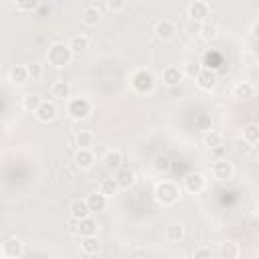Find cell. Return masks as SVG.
Here are the masks:
<instances>
[{"mask_svg":"<svg viewBox=\"0 0 259 259\" xmlns=\"http://www.w3.org/2000/svg\"><path fill=\"white\" fill-rule=\"evenodd\" d=\"M51 95H53V99L67 101L71 97V85H69V81H55L51 85Z\"/></svg>","mask_w":259,"mask_h":259,"instance_id":"ffe728a7","label":"cell"},{"mask_svg":"<svg viewBox=\"0 0 259 259\" xmlns=\"http://www.w3.org/2000/svg\"><path fill=\"white\" fill-rule=\"evenodd\" d=\"M69 212H71V217H73L77 223L83 221V219H87V217L91 214V210H89L85 198H75V200L71 202V206H69Z\"/></svg>","mask_w":259,"mask_h":259,"instance_id":"4fadbf2b","label":"cell"},{"mask_svg":"<svg viewBox=\"0 0 259 259\" xmlns=\"http://www.w3.org/2000/svg\"><path fill=\"white\" fill-rule=\"evenodd\" d=\"M103 166L107 170L117 172L119 168H123V154L119 150H107L105 156H103Z\"/></svg>","mask_w":259,"mask_h":259,"instance_id":"7c38bea8","label":"cell"},{"mask_svg":"<svg viewBox=\"0 0 259 259\" xmlns=\"http://www.w3.org/2000/svg\"><path fill=\"white\" fill-rule=\"evenodd\" d=\"M67 45H69V49H71L73 55H81V53H85L89 49V38L85 34H73Z\"/></svg>","mask_w":259,"mask_h":259,"instance_id":"d6986e66","label":"cell"},{"mask_svg":"<svg viewBox=\"0 0 259 259\" xmlns=\"http://www.w3.org/2000/svg\"><path fill=\"white\" fill-rule=\"evenodd\" d=\"M198 36H200L202 40H212V38H217V26L210 24V22H202L200 28H198Z\"/></svg>","mask_w":259,"mask_h":259,"instance_id":"4dcf8cb0","label":"cell"},{"mask_svg":"<svg viewBox=\"0 0 259 259\" xmlns=\"http://www.w3.org/2000/svg\"><path fill=\"white\" fill-rule=\"evenodd\" d=\"M257 259H259V253H257Z\"/></svg>","mask_w":259,"mask_h":259,"instance_id":"60d3db41","label":"cell"},{"mask_svg":"<svg viewBox=\"0 0 259 259\" xmlns=\"http://www.w3.org/2000/svg\"><path fill=\"white\" fill-rule=\"evenodd\" d=\"M59 259H61V257H59Z\"/></svg>","mask_w":259,"mask_h":259,"instance_id":"b9f144b4","label":"cell"},{"mask_svg":"<svg viewBox=\"0 0 259 259\" xmlns=\"http://www.w3.org/2000/svg\"><path fill=\"white\" fill-rule=\"evenodd\" d=\"M57 113H59V107H57V103H55L53 99H42V103H40L38 109L34 111V115H36V119H38L40 123L53 121V119L57 117Z\"/></svg>","mask_w":259,"mask_h":259,"instance_id":"5b68a950","label":"cell"},{"mask_svg":"<svg viewBox=\"0 0 259 259\" xmlns=\"http://www.w3.org/2000/svg\"><path fill=\"white\" fill-rule=\"evenodd\" d=\"M81 251H83L85 255H95V253L99 251L97 239H95V237H83V239H81Z\"/></svg>","mask_w":259,"mask_h":259,"instance_id":"f1b7e54d","label":"cell"},{"mask_svg":"<svg viewBox=\"0 0 259 259\" xmlns=\"http://www.w3.org/2000/svg\"><path fill=\"white\" fill-rule=\"evenodd\" d=\"M75 142L79 146V150H91L95 146V134L91 130H81L77 136H75Z\"/></svg>","mask_w":259,"mask_h":259,"instance_id":"7402d4cb","label":"cell"},{"mask_svg":"<svg viewBox=\"0 0 259 259\" xmlns=\"http://www.w3.org/2000/svg\"><path fill=\"white\" fill-rule=\"evenodd\" d=\"M208 12H210V6L204 0H194L188 4V16L192 20H204L208 16Z\"/></svg>","mask_w":259,"mask_h":259,"instance_id":"30bf717a","label":"cell"},{"mask_svg":"<svg viewBox=\"0 0 259 259\" xmlns=\"http://www.w3.org/2000/svg\"><path fill=\"white\" fill-rule=\"evenodd\" d=\"M202 144L206 146V148H219V146H223V134L221 132H214V130H208L206 134H204V138H202Z\"/></svg>","mask_w":259,"mask_h":259,"instance_id":"83f0119b","label":"cell"},{"mask_svg":"<svg viewBox=\"0 0 259 259\" xmlns=\"http://www.w3.org/2000/svg\"><path fill=\"white\" fill-rule=\"evenodd\" d=\"M119 190H121V188H119V184H117V180H115V178H103V180L99 182V192H101V194H105L107 198L115 196Z\"/></svg>","mask_w":259,"mask_h":259,"instance_id":"484cf974","label":"cell"},{"mask_svg":"<svg viewBox=\"0 0 259 259\" xmlns=\"http://www.w3.org/2000/svg\"><path fill=\"white\" fill-rule=\"evenodd\" d=\"M40 103H42V99H40L38 95H24V97H22V105H24V109H28V111H36Z\"/></svg>","mask_w":259,"mask_h":259,"instance_id":"1f68e13d","label":"cell"},{"mask_svg":"<svg viewBox=\"0 0 259 259\" xmlns=\"http://www.w3.org/2000/svg\"><path fill=\"white\" fill-rule=\"evenodd\" d=\"M115 180H117V184H119V188H130L132 184H134V180H136V176H134V172H132V168H127V166H123V168H119L117 172H115V176H113Z\"/></svg>","mask_w":259,"mask_h":259,"instance_id":"603a6c76","label":"cell"},{"mask_svg":"<svg viewBox=\"0 0 259 259\" xmlns=\"http://www.w3.org/2000/svg\"><path fill=\"white\" fill-rule=\"evenodd\" d=\"M249 227H251V231H253V233L259 237V217H255V219L251 221V225H249Z\"/></svg>","mask_w":259,"mask_h":259,"instance_id":"f35d334b","label":"cell"},{"mask_svg":"<svg viewBox=\"0 0 259 259\" xmlns=\"http://www.w3.org/2000/svg\"><path fill=\"white\" fill-rule=\"evenodd\" d=\"M8 77H10V81H12L14 85H22V83H26V81L30 79L26 65H16V67H12L10 73H8Z\"/></svg>","mask_w":259,"mask_h":259,"instance_id":"d4e9b609","label":"cell"},{"mask_svg":"<svg viewBox=\"0 0 259 259\" xmlns=\"http://www.w3.org/2000/svg\"><path fill=\"white\" fill-rule=\"evenodd\" d=\"M210 172H212V178H214V180H219V182L229 180V178L233 176V164H231V162H227V160H217V162L212 164Z\"/></svg>","mask_w":259,"mask_h":259,"instance_id":"ba28073f","label":"cell"},{"mask_svg":"<svg viewBox=\"0 0 259 259\" xmlns=\"http://www.w3.org/2000/svg\"><path fill=\"white\" fill-rule=\"evenodd\" d=\"M26 69H28V77H30L32 81H38V79L42 77V65H40V63H28Z\"/></svg>","mask_w":259,"mask_h":259,"instance_id":"d6a6232c","label":"cell"},{"mask_svg":"<svg viewBox=\"0 0 259 259\" xmlns=\"http://www.w3.org/2000/svg\"><path fill=\"white\" fill-rule=\"evenodd\" d=\"M47 59H49V63H51L53 67L63 69V67H67V65L71 63L73 53H71L69 45H65V42H55V45H51V47H49Z\"/></svg>","mask_w":259,"mask_h":259,"instance_id":"7a4b0ae2","label":"cell"},{"mask_svg":"<svg viewBox=\"0 0 259 259\" xmlns=\"http://www.w3.org/2000/svg\"><path fill=\"white\" fill-rule=\"evenodd\" d=\"M105 8H107L109 12H121V10L127 8V2H125V0H107V2H105Z\"/></svg>","mask_w":259,"mask_h":259,"instance_id":"836d02e7","label":"cell"},{"mask_svg":"<svg viewBox=\"0 0 259 259\" xmlns=\"http://www.w3.org/2000/svg\"><path fill=\"white\" fill-rule=\"evenodd\" d=\"M164 237H166L168 243H180V241L184 239V227L178 225V223H170V225L166 227Z\"/></svg>","mask_w":259,"mask_h":259,"instance_id":"cb8c5ba5","label":"cell"},{"mask_svg":"<svg viewBox=\"0 0 259 259\" xmlns=\"http://www.w3.org/2000/svg\"><path fill=\"white\" fill-rule=\"evenodd\" d=\"M81 20H83V24H87V26H95V24L99 22V6H97V4H87V6L83 8Z\"/></svg>","mask_w":259,"mask_h":259,"instance_id":"44dd1931","label":"cell"},{"mask_svg":"<svg viewBox=\"0 0 259 259\" xmlns=\"http://www.w3.org/2000/svg\"><path fill=\"white\" fill-rule=\"evenodd\" d=\"M217 73L212 71V69H202L200 73H198V77H196V85L200 87V89H204V91H210V89H214L217 87Z\"/></svg>","mask_w":259,"mask_h":259,"instance_id":"8fae6325","label":"cell"},{"mask_svg":"<svg viewBox=\"0 0 259 259\" xmlns=\"http://www.w3.org/2000/svg\"><path fill=\"white\" fill-rule=\"evenodd\" d=\"M182 71H184V75H188V77H198V73H200L202 69H200V65H196V63H188Z\"/></svg>","mask_w":259,"mask_h":259,"instance_id":"8d00e7d4","label":"cell"},{"mask_svg":"<svg viewBox=\"0 0 259 259\" xmlns=\"http://www.w3.org/2000/svg\"><path fill=\"white\" fill-rule=\"evenodd\" d=\"M2 255L6 259H16L22 255V241L16 239V237H8L4 243H2Z\"/></svg>","mask_w":259,"mask_h":259,"instance_id":"9c48e42d","label":"cell"},{"mask_svg":"<svg viewBox=\"0 0 259 259\" xmlns=\"http://www.w3.org/2000/svg\"><path fill=\"white\" fill-rule=\"evenodd\" d=\"M251 30H253V34H255V36H259V22H255Z\"/></svg>","mask_w":259,"mask_h":259,"instance_id":"ab89813d","label":"cell"},{"mask_svg":"<svg viewBox=\"0 0 259 259\" xmlns=\"http://www.w3.org/2000/svg\"><path fill=\"white\" fill-rule=\"evenodd\" d=\"M154 198L162 204V206H172L178 202L180 198V186L172 180H162L156 184L154 188Z\"/></svg>","mask_w":259,"mask_h":259,"instance_id":"6da1fadb","label":"cell"},{"mask_svg":"<svg viewBox=\"0 0 259 259\" xmlns=\"http://www.w3.org/2000/svg\"><path fill=\"white\" fill-rule=\"evenodd\" d=\"M97 221L95 219H91V217H87V219H83V221H79L77 223V233L81 235V239L83 237H95L97 235Z\"/></svg>","mask_w":259,"mask_h":259,"instance_id":"e0dca14e","label":"cell"},{"mask_svg":"<svg viewBox=\"0 0 259 259\" xmlns=\"http://www.w3.org/2000/svg\"><path fill=\"white\" fill-rule=\"evenodd\" d=\"M87 206H89V210L91 212H99V210H103L105 206H107V196L105 194H101L99 190L97 192H91V194H87Z\"/></svg>","mask_w":259,"mask_h":259,"instance_id":"2e32d148","label":"cell"},{"mask_svg":"<svg viewBox=\"0 0 259 259\" xmlns=\"http://www.w3.org/2000/svg\"><path fill=\"white\" fill-rule=\"evenodd\" d=\"M204 186H206V178H204L202 172H188V174L184 176V188H186L190 194L202 192Z\"/></svg>","mask_w":259,"mask_h":259,"instance_id":"8992f818","label":"cell"},{"mask_svg":"<svg viewBox=\"0 0 259 259\" xmlns=\"http://www.w3.org/2000/svg\"><path fill=\"white\" fill-rule=\"evenodd\" d=\"M132 87L138 93H150L154 89V75L146 69H140L132 75Z\"/></svg>","mask_w":259,"mask_h":259,"instance_id":"3957f363","label":"cell"},{"mask_svg":"<svg viewBox=\"0 0 259 259\" xmlns=\"http://www.w3.org/2000/svg\"><path fill=\"white\" fill-rule=\"evenodd\" d=\"M154 166H156L158 172H168L170 170V160L166 156H158L156 162H154Z\"/></svg>","mask_w":259,"mask_h":259,"instance_id":"e575fe53","label":"cell"},{"mask_svg":"<svg viewBox=\"0 0 259 259\" xmlns=\"http://www.w3.org/2000/svg\"><path fill=\"white\" fill-rule=\"evenodd\" d=\"M16 10H34L36 8V2L34 0H28V2H14Z\"/></svg>","mask_w":259,"mask_h":259,"instance_id":"74e56055","label":"cell"},{"mask_svg":"<svg viewBox=\"0 0 259 259\" xmlns=\"http://www.w3.org/2000/svg\"><path fill=\"white\" fill-rule=\"evenodd\" d=\"M154 32H156V36H158V38H162V40H170V38H174V36H176L178 28H176V24H174L172 20L164 18V20H158V22H156Z\"/></svg>","mask_w":259,"mask_h":259,"instance_id":"52a82bcc","label":"cell"},{"mask_svg":"<svg viewBox=\"0 0 259 259\" xmlns=\"http://www.w3.org/2000/svg\"><path fill=\"white\" fill-rule=\"evenodd\" d=\"M182 79H184V71L178 69V67H166L164 73H162V81H164L168 87H176Z\"/></svg>","mask_w":259,"mask_h":259,"instance_id":"9a60e30c","label":"cell"},{"mask_svg":"<svg viewBox=\"0 0 259 259\" xmlns=\"http://www.w3.org/2000/svg\"><path fill=\"white\" fill-rule=\"evenodd\" d=\"M67 111L73 119H85L89 113H91V103L87 97H73L69 99V105H67Z\"/></svg>","mask_w":259,"mask_h":259,"instance_id":"277c9868","label":"cell"},{"mask_svg":"<svg viewBox=\"0 0 259 259\" xmlns=\"http://www.w3.org/2000/svg\"><path fill=\"white\" fill-rule=\"evenodd\" d=\"M243 138H245L247 144H257V142H259V125H257V123H249V125H245V130H243Z\"/></svg>","mask_w":259,"mask_h":259,"instance_id":"f546056e","label":"cell"},{"mask_svg":"<svg viewBox=\"0 0 259 259\" xmlns=\"http://www.w3.org/2000/svg\"><path fill=\"white\" fill-rule=\"evenodd\" d=\"M192 259H212V253H210V249H206V247H198V249H194Z\"/></svg>","mask_w":259,"mask_h":259,"instance_id":"d590c367","label":"cell"},{"mask_svg":"<svg viewBox=\"0 0 259 259\" xmlns=\"http://www.w3.org/2000/svg\"><path fill=\"white\" fill-rule=\"evenodd\" d=\"M219 255H221V259H239L241 247H239V243H235V241H225V243H221V247H219Z\"/></svg>","mask_w":259,"mask_h":259,"instance_id":"ac0fdd59","label":"cell"},{"mask_svg":"<svg viewBox=\"0 0 259 259\" xmlns=\"http://www.w3.org/2000/svg\"><path fill=\"white\" fill-rule=\"evenodd\" d=\"M73 162H75V166L79 170H89L93 166V162H95V156H93L91 150H77Z\"/></svg>","mask_w":259,"mask_h":259,"instance_id":"5bb4252c","label":"cell"},{"mask_svg":"<svg viewBox=\"0 0 259 259\" xmlns=\"http://www.w3.org/2000/svg\"><path fill=\"white\" fill-rule=\"evenodd\" d=\"M233 93H235V97H239V99H249V97L255 95V87H253V83H249V81H241V83L235 85Z\"/></svg>","mask_w":259,"mask_h":259,"instance_id":"4316f807","label":"cell"}]
</instances>
